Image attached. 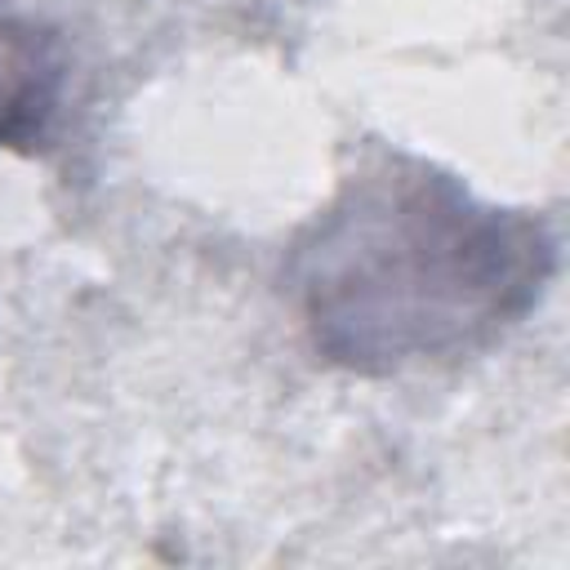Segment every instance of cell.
<instances>
[{
	"mask_svg": "<svg viewBox=\"0 0 570 570\" xmlns=\"http://www.w3.org/2000/svg\"><path fill=\"white\" fill-rule=\"evenodd\" d=\"M557 272L539 214L481 200L463 178L387 156L352 174L289 249L312 347L352 374H405L485 352Z\"/></svg>",
	"mask_w": 570,
	"mask_h": 570,
	"instance_id": "6da1fadb",
	"label": "cell"
},
{
	"mask_svg": "<svg viewBox=\"0 0 570 570\" xmlns=\"http://www.w3.org/2000/svg\"><path fill=\"white\" fill-rule=\"evenodd\" d=\"M62 94V62L49 36L0 13V151L45 134Z\"/></svg>",
	"mask_w": 570,
	"mask_h": 570,
	"instance_id": "7a4b0ae2",
	"label": "cell"
}]
</instances>
